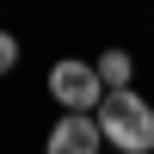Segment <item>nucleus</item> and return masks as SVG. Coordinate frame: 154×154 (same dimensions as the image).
I'll return each instance as SVG.
<instances>
[{"mask_svg": "<svg viewBox=\"0 0 154 154\" xmlns=\"http://www.w3.org/2000/svg\"><path fill=\"white\" fill-rule=\"evenodd\" d=\"M99 130H105V148L111 154H154V99L130 93H111L99 105Z\"/></svg>", "mask_w": 154, "mask_h": 154, "instance_id": "f257e3e1", "label": "nucleus"}, {"mask_svg": "<svg viewBox=\"0 0 154 154\" xmlns=\"http://www.w3.org/2000/svg\"><path fill=\"white\" fill-rule=\"evenodd\" d=\"M49 99L62 105V117H99L105 105V80H99V62H80V56H62L49 68Z\"/></svg>", "mask_w": 154, "mask_h": 154, "instance_id": "f03ea898", "label": "nucleus"}, {"mask_svg": "<svg viewBox=\"0 0 154 154\" xmlns=\"http://www.w3.org/2000/svg\"><path fill=\"white\" fill-rule=\"evenodd\" d=\"M43 154H105L99 117H56V130L43 136Z\"/></svg>", "mask_w": 154, "mask_h": 154, "instance_id": "7ed1b4c3", "label": "nucleus"}, {"mask_svg": "<svg viewBox=\"0 0 154 154\" xmlns=\"http://www.w3.org/2000/svg\"><path fill=\"white\" fill-rule=\"evenodd\" d=\"M93 62H99L105 93H130V86H136V56H130V49H105V56H93Z\"/></svg>", "mask_w": 154, "mask_h": 154, "instance_id": "20e7f679", "label": "nucleus"}, {"mask_svg": "<svg viewBox=\"0 0 154 154\" xmlns=\"http://www.w3.org/2000/svg\"><path fill=\"white\" fill-rule=\"evenodd\" d=\"M12 68H19V37L0 31V74H12Z\"/></svg>", "mask_w": 154, "mask_h": 154, "instance_id": "39448f33", "label": "nucleus"}]
</instances>
